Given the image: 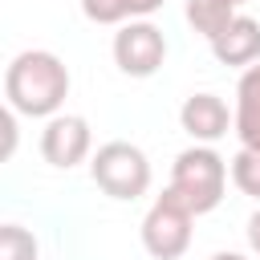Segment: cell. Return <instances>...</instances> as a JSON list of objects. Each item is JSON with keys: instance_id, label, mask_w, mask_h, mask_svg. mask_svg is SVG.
<instances>
[{"instance_id": "obj_16", "label": "cell", "mask_w": 260, "mask_h": 260, "mask_svg": "<svg viewBox=\"0 0 260 260\" xmlns=\"http://www.w3.org/2000/svg\"><path fill=\"white\" fill-rule=\"evenodd\" d=\"M223 4H232V8H240V4H248V0H223Z\"/></svg>"}, {"instance_id": "obj_15", "label": "cell", "mask_w": 260, "mask_h": 260, "mask_svg": "<svg viewBox=\"0 0 260 260\" xmlns=\"http://www.w3.org/2000/svg\"><path fill=\"white\" fill-rule=\"evenodd\" d=\"M211 260H248V256H240V252H215Z\"/></svg>"}, {"instance_id": "obj_4", "label": "cell", "mask_w": 260, "mask_h": 260, "mask_svg": "<svg viewBox=\"0 0 260 260\" xmlns=\"http://www.w3.org/2000/svg\"><path fill=\"white\" fill-rule=\"evenodd\" d=\"M191 211L171 195V191H162L154 203H150V211H146V219H142V248L154 256V260H179L187 248H191Z\"/></svg>"}, {"instance_id": "obj_3", "label": "cell", "mask_w": 260, "mask_h": 260, "mask_svg": "<svg viewBox=\"0 0 260 260\" xmlns=\"http://www.w3.org/2000/svg\"><path fill=\"white\" fill-rule=\"evenodd\" d=\"M93 183L110 195V199H138L150 187V162L134 142H106L98 146L93 162H89Z\"/></svg>"}, {"instance_id": "obj_13", "label": "cell", "mask_w": 260, "mask_h": 260, "mask_svg": "<svg viewBox=\"0 0 260 260\" xmlns=\"http://www.w3.org/2000/svg\"><path fill=\"white\" fill-rule=\"evenodd\" d=\"M232 183H236L244 195L260 199V150L240 146V154L232 158Z\"/></svg>"}, {"instance_id": "obj_8", "label": "cell", "mask_w": 260, "mask_h": 260, "mask_svg": "<svg viewBox=\"0 0 260 260\" xmlns=\"http://www.w3.org/2000/svg\"><path fill=\"white\" fill-rule=\"evenodd\" d=\"M211 53L219 65H236V69H248L256 57H260V24L252 16H236L215 41H211Z\"/></svg>"}, {"instance_id": "obj_12", "label": "cell", "mask_w": 260, "mask_h": 260, "mask_svg": "<svg viewBox=\"0 0 260 260\" xmlns=\"http://www.w3.org/2000/svg\"><path fill=\"white\" fill-rule=\"evenodd\" d=\"M0 260H37V236L24 232L20 223L0 228Z\"/></svg>"}, {"instance_id": "obj_1", "label": "cell", "mask_w": 260, "mask_h": 260, "mask_svg": "<svg viewBox=\"0 0 260 260\" xmlns=\"http://www.w3.org/2000/svg\"><path fill=\"white\" fill-rule=\"evenodd\" d=\"M69 93V69L57 53L24 49L4 69V98L16 114L28 118H53Z\"/></svg>"}, {"instance_id": "obj_14", "label": "cell", "mask_w": 260, "mask_h": 260, "mask_svg": "<svg viewBox=\"0 0 260 260\" xmlns=\"http://www.w3.org/2000/svg\"><path fill=\"white\" fill-rule=\"evenodd\" d=\"M248 248H252V252L260 256V207H256V211L248 215Z\"/></svg>"}, {"instance_id": "obj_7", "label": "cell", "mask_w": 260, "mask_h": 260, "mask_svg": "<svg viewBox=\"0 0 260 260\" xmlns=\"http://www.w3.org/2000/svg\"><path fill=\"white\" fill-rule=\"evenodd\" d=\"M179 122H183V130L195 142H215V138L228 134V122L232 118H228L223 98H215V93H191L183 102V110H179Z\"/></svg>"}, {"instance_id": "obj_10", "label": "cell", "mask_w": 260, "mask_h": 260, "mask_svg": "<svg viewBox=\"0 0 260 260\" xmlns=\"http://www.w3.org/2000/svg\"><path fill=\"white\" fill-rule=\"evenodd\" d=\"M154 8H162V0H81L85 20L93 24H126V20L150 16Z\"/></svg>"}, {"instance_id": "obj_6", "label": "cell", "mask_w": 260, "mask_h": 260, "mask_svg": "<svg viewBox=\"0 0 260 260\" xmlns=\"http://www.w3.org/2000/svg\"><path fill=\"white\" fill-rule=\"evenodd\" d=\"M89 146H93V134H89V122L81 114H53L49 126L41 130V154L49 167L69 171V167L85 162Z\"/></svg>"}, {"instance_id": "obj_9", "label": "cell", "mask_w": 260, "mask_h": 260, "mask_svg": "<svg viewBox=\"0 0 260 260\" xmlns=\"http://www.w3.org/2000/svg\"><path fill=\"white\" fill-rule=\"evenodd\" d=\"M236 134L240 146L260 150V65H248L236 85Z\"/></svg>"}, {"instance_id": "obj_5", "label": "cell", "mask_w": 260, "mask_h": 260, "mask_svg": "<svg viewBox=\"0 0 260 260\" xmlns=\"http://www.w3.org/2000/svg\"><path fill=\"white\" fill-rule=\"evenodd\" d=\"M162 57H167V41H162V32L150 20H126L114 32V61H118V69L126 77L158 73Z\"/></svg>"}, {"instance_id": "obj_11", "label": "cell", "mask_w": 260, "mask_h": 260, "mask_svg": "<svg viewBox=\"0 0 260 260\" xmlns=\"http://www.w3.org/2000/svg\"><path fill=\"white\" fill-rule=\"evenodd\" d=\"M236 16H240V12H236L232 4H223V0H187V20H191V28H195L199 37H207V41H215Z\"/></svg>"}, {"instance_id": "obj_2", "label": "cell", "mask_w": 260, "mask_h": 260, "mask_svg": "<svg viewBox=\"0 0 260 260\" xmlns=\"http://www.w3.org/2000/svg\"><path fill=\"white\" fill-rule=\"evenodd\" d=\"M228 187V162L203 142V146H187L175 167H171V195L191 211V215H207L219 207Z\"/></svg>"}]
</instances>
